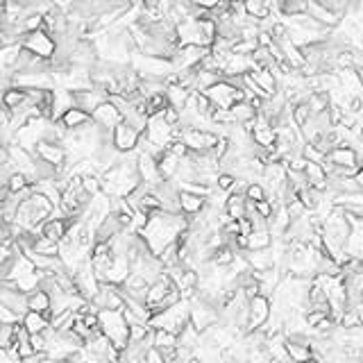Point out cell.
I'll return each mask as SVG.
<instances>
[{"label": "cell", "instance_id": "obj_1", "mask_svg": "<svg viewBox=\"0 0 363 363\" xmlns=\"http://www.w3.org/2000/svg\"><path fill=\"white\" fill-rule=\"evenodd\" d=\"M188 325H191V302L188 300H182L179 305L152 316V321H150L152 330H163L175 336H182V332H184Z\"/></svg>", "mask_w": 363, "mask_h": 363}, {"label": "cell", "instance_id": "obj_2", "mask_svg": "<svg viewBox=\"0 0 363 363\" xmlns=\"http://www.w3.org/2000/svg\"><path fill=\"white\" fill-rule=\"evenodd\" d=\"M100 332L123 354L129 345V323L123 311H100Z\"/></svg>", "mask_w": 363, "mask_h": 363}, {"label": "cell", "instance_id": "obj_3", "mask_svg": "<svg viewBox=\"0 0 363 363\" xmlns=\"http://www.w3.org/2000/svg\"><path fill=\"white\" fill-rule=\"evenodd\" d=\"M218 323H220V309L195 296L191 300V325L200 334H204V332H209L211 327L218 325Z\"/></svg>", "mask_w": 363, "mask_h": 363}, {"label": "cell", "instance_id": "obj_4", "mask_svg": "<svg viewBox=\"0 0 363 363\" xmlns=\"http://www.w3.org/2000/svg\"><path fill=\"white\" fill-rule=\"evenodd\" d=\"M23 48L30 50L32 55H37L46 62H53L55 55H57V41L50 37L48 32H32V34H25L23 37Z\"/></svg>", "mask_w": 363, "mask_h": 363}, {"label": "cell", "instance_id": "obj_5", "mask_svg": "<svg viewBox=\"0 0 363 363\" xmlns=\"http://www.w3.org/2000/svg\"><path fill=\"white\" fill-rule=\"evenodd\" d=\"M271 316H273L271 298L259 296L255 300H250V307H248V334L261 332L264 327L268 325V321H271Z\"/></svg>", "mask_w": 363, "mask_h": 363}, {"label": "cell", "instance_id": "obj_6", "mask_svg": "<svg viewBox=\"0 0 363 363\" xmlns=\"http://www.w3.org/2000/svg\"><path fill=\"white\" fill-rule=\"evenodd\" d=\"M0 305L16 311L21 318L30 311L28 307V293H23L14 282H3V291H0Z\"/></svg>", "mask_w": 363, "mask_h": 363}, {"label": "cell", "instance_id": "obj_7", "mask_svg": "<svg viewBox=\"0 0 363 363\" xmlns=\"http://www.w3.org/2000/svg\"><path fill=\"white\" fill-rule=\"evenodd\" d=\"M220 136L207 129H184V143L191 152H211L218 145Z\"/></svg>", "mask_w": 363, "mask_h": 363}, {"label": "cell", "instance_id": "obj_8", "mask_svg": "<svg viewBox=\"0 0 363 363\" xmlns=\"http://www.w3.org/2000/svg\"><path fill=\"white\" fill-rule=\"evenodd\" d=\"M141 132L139 129H134L132 125H127L125 120L120 123L116 129H114V145L120 154H129V152H136L141 143Z\"/></svg>", "mask_w": 363, "mask_h": 363}, {"label": "cell", "instance_id": "obj_9", "mask_svg": "<svg viewBox=\"0 0 363 363\" xmlns=\"http://www.w3.org/2000/svg\"><path fill=\"white\" fill-rule=\"evenodd\" d=\"M34 157L62 170V168L66 166V161H68V150L64 148L62 143H48V141H41V143L37 145V150H34Z\"/></svg>", "mask_w": 363, "mask_h": 363}, {"label": "cell", "instance_id": "obj_10", "mask_svg": "<svg viewBox=\"0 0 363 363\" xmlns=\"http://www.w3.org/2000/svg\"><path fill=\"white\" fill-rule=\"evenodd\" d=\"M172 291H177V287H175V282L170 280V275L168 273H161L157 280H154L152 284H150V293H148V309L152 311V309H157L163 300H166Z\"/></svg>", "mask_w": 363, "mask_h": 363}, {"label": "cell", "instance_id": "obj_11", "mask_svg": "<svg viewBox=\"0 0 363 363\" xmlns=\"http://www.w3.org/2000/svg\"><path fill=\"white\" fill-rule=\"evenodd\" d=\"M123 120H125L123 114H120V111L111 105L109 100L105 102V105H100L96 111H93V123L105 129V132H114V129L123 123Z\"/></svg>", "mask_w": 363, "mask_h": 363}, {"label": "cell", "instance_id": "obj_12", "mask_svg": "<svg viewBox=\"0 0 363 363\" xmlns=\"http://www.w3.org/2000/svg\"><path fill=\"white\" fill-rule=\"evenodd\" d=\"M327 161L334 163L336 168L359 170V150L352 148V145H339L327 154Z\"/></svg>", "mask_w": 363, "mask_h": 363}, {"label": "cell", "instance_id": "obj_13", "mask_svg": "<svg viewBox=\"0 0 363 363\" xmlns=\"http://www.w3.org/2000/svg\"><path fill=\"white\" fill-rule=\"evenodd\" d=\"M307 14L311 16V19H316L318 23H321L323 28H330V30H336L343 23L341 16H336L334 12L327 10V7L323 5V0H309V3H307Z\"/></svg>", "mask_w": 363, "mask_h": 363}, {"label": "cell", "instance_id": "obj_14", "mask_svg": "<svg viewBox=\"0 0 363 363\" xmlns=\"http://www.w3.org/2000/svg\"><path fill=\"white\" fill-rule=\"evenodd\" d=\"M139 154V175L143 179V184L145 186H157L161 179L159 175V166H157V159L152 157V154H141V152H136Z\"/></svg>", "mask_w": 363, "mask_h": 363}, {"label": "cell", "instance_id": "obj_15", "mask_svg": "<svg viewBox=\"0 0 363 363\" xmlns=\"http://www.w3.org/2000/svg\"><path fill=\"white\" fill-rule=\"evenodd\" d=\"M59 123H62L68 132H75V129H82L89 123H93V116L86 114V111L80 109V107H71L62 118H59Z\"/></svg>", "mask_w": 363, "mask_h": 363}, {"label": "cell", "instance_id": "obj_16", "mask_svg": "<svg viewBox=\"0 0 363 363\" xmlns=\"http://www.w3.org/2000/svg\"><path fill=\"white\" fill-rule=\"evenodd\" d=\"M225 213H227L232 220L248 218V197H245V193H229L227 202H225Z\"/></svg>", "mask_w": 363, "mask_h": 363}, {"label": "cell", "instance_id": "obj_17", "mask_svg": "<svg viewBox=\"0 0 363 363\" xmlns=\"http://www.w3.org/2000/svg\"><path fill=\"white\" fill-rule=\"evenodd\" d=\"M28 102H30V93L25 89H16V86H12V89L3 91V107L10 109L12 114L21 111L25 105H28Z\"/></svg>", "mask_w": 363, "mask_h": 363}, {"label": "cell", "instance_id": "obj_18", "mask_svg": "<svg viewBox=\"0 0 363 363\" xmlns=\"http://www.w3.org/2000/svg\"><path fill=\"white\" fill-rule=\"evenodd\" d=\"M23 330L28 332L30 336L46 334L50 330V321L43 314H37V311H28L25 318H23Z\"/></svg>", "mask_w": 363, "mask_h": 363}, {"label": "cell", "instance_id": "obj_19", "mask_svg": "<svg viewBox=\"0 0 363 363\" xmlns=\"http://www.w3.org/2000/svg\"><path fill=\"white\" fill-rule=\"evenodd\" d=\"M157 166H159V175H161V179L172 182V179H177V172H179V166H182V159L175 157V154L166 150V154H163V157L157 161Z\"/></svg>", "mask_w": 363, "mask_h": 363}, {"label": "cell", "instance_id": "obj_20", "mask_svg": "<svg viewBox=\"0 0 363 363\" xmlns=\"http://www.w3.org/2000/svg\"><path fill=\"white\" fill-rule=\"evenodd\" d=\"M232 111V118H234V125H248V123H252V120L259 118V111L250 105V102H239V105H234L229 109Z\"/></svg>", "mask_w": 363, "mask_h": 363}, {"label": "cell", "instance_id": "obj_21", "mask_svg": "<svg viewBox=\"0 0 363 363\" xmlns=\"http://www.w3.org/2000/svg\"><path fill=\"white\" fill-rule=\"evenodd\" d=\"M275 243V236L271 229H257L250 234V252H261V250H271Z\"/></svg>", "mask_w": 363, "mask_h": 363}, {"label": "cell", "instance_id": "obj_22", "mask_svg": "<svg viewBox=\"0 0 363 363\" xmlns=\"http://www.w3.org/2000/svg\"><path fill=\"white\" fill-rule=\"evenodd\" d=\"M30 252H37V255H43V257H59V243H55V241H50L46 236H41L37 241V245H34V250H30Z\"/></svg>", "mask_w": 363, "mask_h": 363}, {"label": "cell", "instance_id": "obj_23", "mask_svg": "<svg viewBox=\"0 0 363 363\" xmlns=\"http://www.w3.org/2000/svg\"><path fill=\"white\" fill-rule=\"evenodd\" d=\"M314 118V114H311V107H309V102H300V105L293 107V120H296V125L302 129L305 127L309 120Z\"/></svg>", "mask_w": 363, "mask_h": 363}, {"label": "cell", "instance_id": "obj_24", "mask_svg": "<svg viewBox=\"0 0 363 363\" xmlns=\"http://www.w3.org/2000/svg\"><path fill=\"white\" fill-rule=\"evenodd\" d=\"M236 182H239V179H236L234 175H232V172H220V175H218V184H216V188L229 195L232 191H234Z\"/></svg>", "mask_w": 363, "mask_h": 363}, {"label": "cell", "instance_id": "obj_25", "mask_svg": "<svg viewBox=\"0 0 363 363\" xmlns=\"http://www.w3.org/2000/svg\"><path fill=\"white\" fill-rule=\"evenodd\" d=\"M0 323H3V325H21L23 318L16 314V311L0 305Z\"/></svg>", "mask_w": 363, "mask_h": 363}, {"label": "cell", "instance_id": "obj_26", "mask_svg": "<svg viewBox=\"0 0 363 363\" xmlns=\"http://www.w3.org/2000/svg\"><path fill=\"white\" fill-rule=\"evenodd\" d=\"M354 179H357V184H359V188H361V191H363V168H359V172H357V177H354Z\"/></svg>", "mask_w": 363, "mask_h": 363}, {"label": "cell", "instance_id": "obj_27", "mask_svg": "<svg viewBox=\"0 0 363 363\" xmlns=\"http://www.w3.org/2000/svg\"><path fill=\"white\" fill-rule=\"evenodd\" d=\"M41 363H64V361H53V359H48V357H43Z\"/></svg>", "mask_w": 363, "mask_h": 363}, {"label": "cell", "instance_id": "obj_28", "mask_svg": "<svg viewBox=\"0 0 363 363\" xmlns=\"http://www.w3.org/2000/svg\"><path fill=\"white\" fill-rule=\"evenodd\" d=\"M218 363H223V361H218Z\"/></svg>", "mask_w": 363, "mask_h": 363}, {"label": "cell", "instance_id": "obj_29", "mask_svg": "<svg viewBox=\"0 0 363 363\" xmlns=\"http://www.w3.org/2000/svg\"><path fill=\"white\" fill-rule=\"evenodd\" d=\"M361 363H363V359H361Z\"/></svg>", "mask_w": 363, "mask_h": 363}]
</instances>
